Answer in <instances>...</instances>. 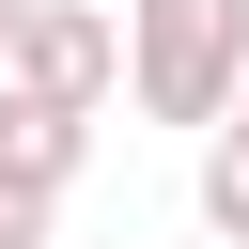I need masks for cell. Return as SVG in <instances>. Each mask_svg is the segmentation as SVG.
<instances>
[{
  "label": "cell",
  "instance_id": "1",
  "mask_svg": "<svg viewBox=\"0 0 249 249\" xmlns=\"http://www.w3.org/2000/svg\"><path fill=\"white\" fill-rule=\"evenodd\" d=\"M124 93L218 140V109L249 93V0H124Z\"/></svg>",
  "mask_w": 249,
  "mask_h": 249
},
{
  "label": "cell",
  "instance_id": "6",
  "mask_svg": "<svg viewBox=\"0 0 249 249\" xmlns=\"http://www.w3.org/2000/svg\"><path fill=\"white\" fill-rule=\"evenodd\" d=\"M31 16H47V0H0V62H16V31H31Z\"/></svg>",
  "mask_w": 249,
  "mask_h": 249
},
{
  "label": "cell",
  "instance_id": "2",
  "mask_svg": "<svg viewBox=\"0 0 249 249\" xmlns=\"http://www.w3.org/2000/svg\"><path fill=\"white\" fill-rule=\"evenodd\" d=\"M0 93H31V109H62V124H93V109L124 93V16H93V0H47V16L16 31Z\"/></svg>",
  "mask_w": 249,
  "mask_h": 249
},
{
  "label": "cell",
  "instance_id": "5",
  "mask_svg": "<svg viewBox=\"0 0 249 249\" xmlns=\"http://www.w3.org/2000/svg\"><path fill=\"white\" fill-rule=\"evenodd\" d=\"M47 218H62V202H31V187H0V249H47Z\"/></svg>",
  "mask_w": 249,
  "mask_h": 249
},
{
  "label": "cell",
  "instance_id": "4",
  "mask_svg": "<svg viewBox=\"0 0 249 249\" xmlns=\"http://www.w3.org/2000/svg\"><path fill=\"white\" fill-rule=\"evenodd\" d=\"M202 233L218 249H249V93L218 109V140H202Z\"/></svg>",
  "mask_w": 249,
  "mask_h": 249
},
{
  "label": "cell",
  "instance_id": "3",
  "mask_svg": "<svg viewBox=\"0 0 249 249\" xmlns=\"http://www.w3.org/2000/svg\"><path fill=\"white\" fill-rule=\"evenodd\" d=\"M78 156H93V124H62V109H31V93H0V187H31V202H62V187H78Z\"/></svg>",
  "mask_w": 249,
  "mask_h": 249
}]
</instances>
